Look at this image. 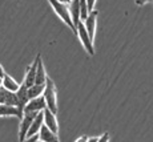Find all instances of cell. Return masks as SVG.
Wrapping results in <instances>:
<instances>
[{
    "label": "cell",
    "mask_w": 153,
    "mask_h": 142,
    "mask_svg": "<svg viewBox=\"0 0 153 142\" xmlns=\"http://www.w3.org/2000/svg\"><path fill=\"white\" fill-rule=\"evenodd\" d=\"M47 1L51 4V7L53 8L56 15H57L75 33H77V29L73 25L72 17H71V12H69V8H68V5H67V3H63V1H60V0H47Z\"/></svg>",
    "instance_id": "obj_1"
},
{
    "label": "cell",
    "mask_w": 153,
    "mask_h": 142,
    "mask_svg": "<svg viewBox=\"0 0 153 142\" xmlns=\"http://www.w3.org/2000/svg\"><path fill=\"white\" fill-rule=\"evenodd\" d=\"M43 96H44V98H45L47 106H48L52 112L57 113V96H56V87H55V82L52 81L51 78L47 80L45 88H44V92H43Z\"/></svg>",
    "instance_id": "obj_2"
},
{
    "label": "cell",
    "mask_w": 153,
    "mask_h": 142,
    "mask_svg": "<svg viewBox=\"0 0 153 142\" xmlns=\"http://www.w3.org/2000/svg\"><path fill=\"white\" fill-rule=\"evenodd\" d=\"M77 37L80 39V41L83 43V47H84V49L87 51L88 53H89V56H93L95 55V48H93V40L91 39V36H89V33H88V31H87V28H85V25H84V21H80L77 24Z\"/></svg>",
    "instance_id": "obj_3"
},
{
    "label": "cell",
    "mask_w": 153,
    "mask_h": 142,
    "mask_svg": "<svg viewBox=\"0 0 153 142\" xmlns=\"http://www.w3.org/2000/svg\"><path fill=\"white\" fill-rule=\"evenodd\" d=\"M40 112H24L23 117L20 118V126H19V140L25 141V135H27L29 126H31L32 121L36 118V116Z\"/></svg>",
    "instance_id": "obj_4"
},
{
    "label": "cell",
    "mask_w": 153,
    "mask_h": 142,
    "mask_svg": "<svg viewBox=\"0 0 153 142\" xmlns=\"http://www.w3.org/2000/svg\"><path fill=\"white\" fill-rule=\"evenodd\" d=\"M42 58V56L37 55L36 58H35V61L32 63L29 67L27 68V70H25V76H24V80H23V82H24L25 85L29 88L32 87V85L36 82V69H37V64H39V60Z\"/></svg>",
    "instance_id": "obj_5"
},
{
    "label": "cell",
    "mask_w": 153,
    "mask_h": 142,
    "mask_svg": "<svg viewBox=\"0 0 153 142\" xmlns=\"http://www.w3.org/2000/svg\"><path fill=\"white\" fill-rule=\"evenodd\" d=\"M45 108H47V102H45L44 96L42 94V96L35 97V98H29L27 105L24 106L23 113H24V112H43Z\"/></svg>",
    "instance_id": "obj_6"
},
{
    "label": "cell",
    "mask_w": 153,
    "mask_h": 142,
    "mask_svg": "<svg viewBox=\"0 0 153 142\" xmlns=\"http://www.w3.org/2000/svg\"><path fill=\"white\" fill-rule=\"evenodd\" d=\"M0 104L3 105H11L19 108V101H17L16 92H11L5 89L4 87H0Z\"/></svg>",
    "instance_id": "obj_7"
},
{
    "label": "cell",
    "mask_w": 153,
    "mask_h": 142,
    "mask_svg": "<svg viewBox=\"0 0 153 142\" xmlns=\"http://www.w3.org/2000/svg\"><path fill=\"white\" fill-rule=\"evenodd\" d=\"M43 117H44V125H47L51 130H53L55 133H57L59 124H57V118H56L55 112H52L51 109L47 106V108L43 110Z\"/></svg>",
    "instance_id": "obj_8"
},
{
    "label": "cell",
    "mask_w": 153,
    "mask_h": 142,
    "mask_svg": "<svg viewBox=\"0 0 153 142\" xmlns=\"http://www.w3.org/2000/svg\"><path fill=\"white\" fill-rule=\"evenodd\" d=\"M97 15L99 11L97 10H93L92 12H89L88 17L84 20V25L87 28L88 33H89L91 39L95 40V32H96V21H97Z\"/></svg>",
    "instance_id": "obj_9"
},
{
    "label": "cell",
    "mask_w": 153,
    "mask_h": 142,
    "mask_svg": "<svg viewBox=\"0 0 153 142\" xmlns=\"http://www.w3.org/2000/svg\"><path fill=\"white\" fill-rule=\"evenodd\" d=\"M68 8L71 12V17H72L73 25L77 27V24L81 21V12H80V0H71L68 3ZM77 29V28H76Z\"/></svg>",
    "instance_id": "obj_10"
},
{
    "label": "cell",
    "mask_w": 153,
    "mask_h": 142,
    "mask_svg": "<svg viewBox=\"0 0 153 142\" xmlns=\"http://www.w3.org/2000/svg\"><path fill=\"white\" fill-rule=\"evenodd\" d=\"M16 96H17V101H19V109L20 110H24V106L27 105V102L29 101V94H28V87L22 82L20 88L16 90Z\"/></svg>",
    "instance_id": "obj_11"
},
{
    "label": "cell",
    "mask_w": 153,
    "mask_h": 142,
    "mask_svg": "<svg viewBox=\"0 0 153 142\" xmlns=\"http://www.w3.org/2000/svg\"><path fill=\"white\" fill-rule=\"evenodd\" d=\"M43 125H44V117H43V112H40V113L36 116V118L32 121V124H31V126H29V130H28L27 135H25V138L29 137V135H33V134H36V133H39Z\"/></svg>",
    "instance_id": "obj_12"
},
{
    "label": "cell",
    "mask_w": 153,
    "mask_h": 142,
    "mask_svg": "<svg viewBox=\"0 0 153 142\" xmlns=\"http://www.w3.org/2000/svg\"><path fill=\"white\" fill-rule=\"evenodd\" d=\"M39 134H40V141H44V142L57 141V142H59V135H57V133H55L53 130H51L47 125H43V126H42V129H40Z\"/></svg>",
    "instance_id": "obj_13"
},
{
    "label": "cell",
    "mask_w": 153,
    "mask_h": 142,
    "mask_svg": "<svg viewBox=\"0 0 153 142\" xmlns=\"http://www.w3.org/2000/svg\"><path fill=\"white\" fill-rule=\"evenodd\" d=\"M3 87L11 92H16L20 88V84L12 76H10L8 73H4V76H3Z\"/></svg>",
    "instance_id": "obj_14"
},
{
    "label": "cell",
    "mask_w": 153,
    "mask_h": 142,
    "mask_svg": "<svg viewBox=\"0 0 153 142\" xmlns=\"http://www.w3.org/2000/svg\"><path fill=\"white\" fill-rule=\"evenodd\" d=\"M47 80H48V76H47L43 61H42V58H40L39 64H37V69H36V82H35V84H45Z\"/></svg>",
    "instance_id": "obj_15"
},
{
    "label": "cell",
    "mask_w": 153,
    "mask_h": 142,
    "mask_svg": "<svg viewBox=\"0 0 153 142\" xmlns=\"http://www.w3.org/2000/svg\"><path fill=\"white\" fill-rule=\"evenodd\" d=\"M44 88H45V84H33L32 87L28 88V94L29 98H35V97H39L43 94Z\"/></svg>",
    "instance_id": "obj_16"
},
{
    "label": "cell",
    "mask_w": 153,
    "mask_h": 142,
    "mask_svg": "<svg viewBox=\"0 0 153 142\" xmlns=\"http://www.w3.org/2000/svg\"><path fill=\"white\" fill-rule=\"evenodd\" d=\"M80 12H81V21H84L89 15V8H88V1L87 0H80Z\"/></svg>",
    "instance_id": "obj_17"
},
{
    "label": "cell",
    "mask_w": 153,
    "mask_h": 142,
    "mask_svg": "<svg viewBox=\"0 0 153 142\" xmlns=\"http://www.w3.org/2000/svg\"><path fill=\"white\" fill-rule=\"evenodd\" d=\"M37 140H40L39 133H36V134H33V135H29V137L25 138V141H37Z\"/></svg>",
    "instance_id": "obj_18"
},
{
    "label": "cell",
    "mask_w": 153,
    "mask_h": 142,
    "mask_svg": "<svg viewBox=\"0 0 153 142\" xmlns=\"http://www.w3.org/2000/svg\"><path fill=\"white\" fill-rule=\"evenodd\" d=\"M88 1V8H89V12H92L95 10V4H96V0H87Z\"/></svg>",
    "instance_id": "obj_19"
},
{
    "label": "cell",
    "mask_w": 153,
    "mask_h": 142,
    "mask_svg": "<svg viewBox=\"0 0 153 142\" xmlns=\"http://www.w3.org/2000/svg\"><path fill=\"white\" fill-rule=\"evenodd\" d=\"M108 138H109V134H108V133H105V134L102 135V137H100V140H99V141H107Z\"/></svg>",
    "instance_id": "obj_20"
},
{
    "label": "cell",
    "mask_w": 153,
    "mask_h": 142,
    "mask_svg": "<svg viewBox=\"0 0 153 142\" xmlns=\"http://www.w3.org/2000/svg\"><path fill=\"white\" fill-rule=\"evenodd\" d=\"M148 1H149V0H136V3L139 5H143V4H145V3H148Z\"/></svg>",
    "instance_id": "obj_21"
},
{
    "label": "cell",
    "mask_w": 153,
    "mask_h": 142,
    "mask_svg": "<svg viewBox=\"0 0 153 142\" xmlns=\"http://www.w3.org/2000/svg\"><path fill=\"white\" fill-rule=\"evenodd\" d=\"M4 69H3V67H1V64H0V76H4Z\"/></svg>",
    "instance_id": "obj_22"
},
{
    "label": "cell",
    "mask_w": 153,
    "mask_h": 142,
    "mask_svg": "<svg viewBox=\"0 0 153 142\" xmlns=\"http://www.w3.org/2000/svg\"><path fill=\"white\" fill-rule=\"evenodd\" d=\"M0 87H3V76H0Z\"/></svg>",
    "instance_id": "obj_23"
},
{
    "label": "cell",
    "mask_w": 153,
    "mask_h": 142,
    "mask_svg": "<svg viewBox=\"0 0 153 142\" xmlns=\"http://www.w3.org/2000/svg\"><path fill=\"white\" fill-rule=\"evenodd\" d=\"M60 1H63V3H67V4H68V3L71 1V0H60Z\"/></svg>",
    "instance_id": "obj_24"
}]
</instances>
